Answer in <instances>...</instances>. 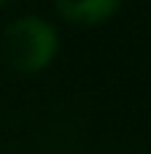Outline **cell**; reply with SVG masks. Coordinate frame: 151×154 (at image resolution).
<instances>
[{"mask_svg": "<svg viewBox=\"0 0 151 154\" xmlns=\"http://www.w3.org/2000/svg\"><path fill=\"white\" fill-rule=\"evenodd\" d=\"M3 3H5V0H0V5H3Z\"/></svg>", "mask_w": 151, "mask_h": 154, "instance_id": "obj_3", "label": "cell"}, {"mask_svg": "<svg viewBox=\"0 0 151 154\" xmlns=\"http://www.w3.org/2000/svg\"><path fill=\"white\" fill-rule=\"evenodd\" d=\"M122 0H57V11L62 19L76 24H100L116 14Z\"/></svg>", "mask_w": 151, "mask_h": 154, "instance_id": "obj_2", "label": "cell"}, {"mask_svg": "<svg viewBox=\"0 0 151 154\" xmlns=\"http://www.w3.org/2000/svg\"><path fill=\"white\" fill-rule=\"evenodd\" d=\"M0 54L8 68L19 73H38L57 54V32L38 16H22L5 27Z\"/></svg>", "mask_w": 151, "mask_h": 154, "instance_id": "obj_1", "label": "cell"}]
</instances>
